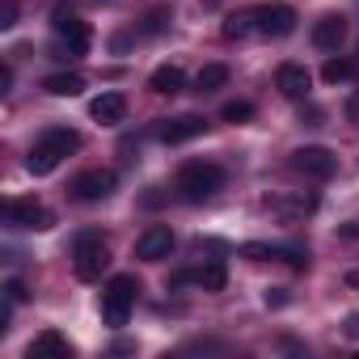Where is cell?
<instances>
[{"label":"cell","instance_id":"obj_1","mask_svg":"<svg viewBox=\"0 0 359 359\" xmlns=\"http://www.w3.org/2000/svg\"><path fill=\"white\" fill-rule=\"evenodd\" d=\"M224 182H229L224 165H216V161H187L182 169H177V177H173V191L187 203H208V199H216L224 191Z\"/></svg>","mask_w":359,"mask_h":359},{"label":"cell","instance_id":"obj_2","mask_svg":"<svg viewBox=\"0 0 359 359\" xmlns=\"http://www.w3.org/2000/svg\"><path fill=\"white\" fill-rule=\"evenodd\" d=\"M76 148H81V135H76L72 127H47V131L39 135V144L26 152V169H30L34 177H47V173H55L60 161L72 156Z\"/></svg>","mask_w":359,"mask_h":359},{"label":"cell","instance_id":"obj_3","mask_svg":"<svg viewBox=\"0 0 359 359\" xmlns=\"http://www.w3.org/2000/svg\"><path fill=\"white\" fill-rule=\"evenodd\" d=\"M51 30H55V51H60V60H81V55H89V47H93L89 22H81V18L68 13V9H55Z\"/></svg>","mask_w":359,"mask_h":359},{"label":"cell","instance_id":"obj_4","mask_svg":"<svg viewBox=\"0 0 359 359\" xmlns=\"http://www.w3.org/2000/svg\"><path fill=\"white\" fill-rule=\"evenodd\" d=\"M110 266V250H106V237L102 233H81L76 241H72V271H76V279L81 283H93V279H102V271Z\"/></svg>","mask_w":359,"mask_h":359},{"label":"cell","instance_id":"obj_5","mask_svg":"<svg viewBox=\"0 0 359 359\" xmlns=\"http://www.w3.org/2000/svg\"><path fill=\"white\" fill-rule=\"evenodd\" d=\"M135 292H140V279L135 275H114L106 287H102V321L110 330L127 325L131 309H135Z\"/></svg>","mask_w":359,"mask_h":359},{"label":"cell","instance_id":"obj_6","mask_svg":"<svg viewBox=\"0 0 359 359\" xmlns=\"http://www.w3.org/2000/svg\"><path fill=\"white\" fill-rule=\"evenodd\" d=\"M250 18H254V34H258V39H287V34L296 30V9L283 5V0H266V5H254Z\"/></svg>","mask_w":359,"mask_h":359},{"label":"cell","instance_id":"obj_7","mask_svg":"<svg viewBox=\"0 0 359 359\" xmlns=\"http://www.w3.org/2000/svg\"><path fill=\"white\" fill-rule=\"evenodd\" d=\"M114 187H118V173L114 169H81L68 182V195L81 199V203H102V199L114 195Z\"/></svg>","mask_w":359,"mask_h":359},{"label":"cell","instance_id":"obj_8","mask_svg":"<svg viewBox=\"0 0 359 359\" xmlns=\"http://www.w3.org/2000/svg\"><path fill=\"white\" fill-rule=\"evenodd\" d=\"M292 169L304 173V177H313V182H325V177L338 173V156L330 148H321V144H304V148L292 152Z\"/></svg>","mask_w":359,"mask_h":359},{"label":"cell","instance_id":"obj_9","mask_svg":"<svg viewBox=\"0 0 359 359\" xmlns=\"http://www.w3.org/2000/svg\"><path fill=\"white\" fill-rule=\"evenodd\" d=\"M5 224L30 229V233H47V229L55 224V216H51V208H43L39 199H9V203H5Z\"/></svg>","mask_w":359,"mask_h":359},{"label":"cell","instance_id":"obj_10","mask_svg":"<svg viewBox=\"0 0 359 359\" xmlns=\"http://www.w3.org/2000/svg\"><path fill=\"white\" fill-rule=\"evenodd\" d=\"M203 131H208L203 114H173V118H156V127H152V135L161 144H187V140H195Z\"/></svg>","mask_w":359,"mask_h":359},{"label":"cell","instance_id":"obj_11","mask_svg":"<svg viewBox=\"0 0 359 359\" xmlns=\"http://www.w3.org/2000/svg\"><path fill=\"white\" fill-rule=\"evenodd\" d=\"M173 254V229L169 224H148L140 237H135V258L144 262H161Z\"/></svg>","mask_w":359,"mask_h":359},{"label":"cell","instance_id":"obj_12","mask_svg":"<svg viewBox=\"0 0 359 359\" xmlns=\"http://www.w3.org/2000/svg\"><path fill=\"white\" fill-rule=\"evenodd\" d=\"M266 208L279 216V220H304V216H313L317 212V195L313 191H287V195H275V199H266Z\"/></svg>","mask_w":359,"mask_h":359},{"label":"cell","instance_id":"obj_13","mask_svg":"<svg viewBox=\"0 0 359 359\" xmlns=\"http://www.w3.org/2000/svg\"><path fill=\"white\" fill-rule=\"evenodd\" d=\"M275 89H279L283 97H292V102H304L309 89H313V72H309L304 64H279V68H275Z\"/></svg>","mask_w":359,"mask_h":359},{"label":"cell","instance_id":"obj_14","mask_svg":"<svg viewBox=\"0 0 359 359\" xmlns=\"http://www.w3.org/2000/svg\"><path fill=\"white\" fill-rule=\"evenodd\" d=\"M346 43V18L342 13H321L313 22V47L317 51H338Z\"/></svg>","mask_w":359,"mask_h":359},{"label":"cell","instance_id":"obj_15","mask_svg":"<svg viewBox=\"0 0 359 359\" xmlns=\"http://www.w3.org/2000/svg\"><path fill=\"white\" fill-rule=\"evenodd\" d=\"M241 258H250V262L283 258V262H292L296 271H300V266H309V250H300V245H262V241H250V245H241Z\"/></svg>","mask_w":359,"mask_h":359},{"label":"cell","instance_id":"obj_16","mask_svg":"<svg viewBox=\"0 0 359 359\" xmlns=\"http://www.w3.org/2000/svg\"><path fill=\"white\" fill-rule=\"evenodd\" d=\"M72 355V342L60 334V330H43L30 346H26V359H68Z\"/></svg>","mask_w":359,"mask_h":359},{"label":"cell","instance_id":"obj_17","mask_svg":"<svg viewBox=\"0 0 359 359\" xmlns=\"http://www.w3.org/2000/svg\"><path fill=\"white\" fill-rule=\"evenodd\" d=\"M89 114H93L97 123H106V127H118V123L127 118V97L110 89V93H102V97L89 102Z\"/></svg>","mask_w":359,"mask_h":359},{"label":"cell","instance_id":"obj_18","mask_svg":"<svg viewBox=\"0 0 359 359\" xmlns=\"http://www.w3.org/2000/svg\"><path fill=\"white\" fill-rule=\"evenodd\" d=\"M148 89L161 93V97H173V93H182V89H187V72L177 68V64H161V68L148 76Z\"/></svg>","mask_w":359,"mask_h":359},{"label":"cell","instance_id":"obj_19","mask_svg":"<svg viewBox=\"0 0 359 359\" xmlns=\"http://www.w3.org/2000/svg\"><path fill=\"white\" fill-rule=\"evenodd\" d=\"M43 89L51 97H76V93H85V76L81 72H51V76H43Z\"/></svg>","mask_w":359,"mask_h":359},{"label":"cell","instance_id":"obj_20","mask_svg":"<svg viewBox=\"0 0 359 359\" xmlns=\"http://www.w3.org/2000/svg\"><path fill=\"white\" fill-rule=\"evenodd\" d=\"M224 85H229V68H224V64H203L199 76H195V89H199V93H216V89H224Z\"/></svg>","mask_w":359,"mask_h":359},{"label":"cell","instance_id":"obj_21","mask_svg":"<svg viewBox=\"0 0 359 359\" xmlns=\"http://www.w3.org/2000/svg\"><path fill=\"white\" fill-rule=\"evenodd\" d=\"M203 292H224V283H229V271H224V262L216 258V262H208L203 271H199V279H195Z\"/></svg>","mask_w":359,"mask_h":359},{"label":"cell","instance_id":"obj_22","mask_svg":"<svg viewBox=\"0 0 359 359\" xmlns=\"http://www.w3.org/2000/svg\"><path fill=\"white\" fill-rule=\"evenodd\" d=\"M250 34H254V18H250V9L224 18V39H250Z\"/></svg>","mask_w":359,"mask_h":359},{"label":"cell","instance_id":"obj_23","mask_svg":"<svg viewBox=\"0 0 359 359\" xmlns=\"http://www.w3.org/2000/svg\"><path fill=\"white\" fill-rule=\"evenodd\" d=\"M351 76H355V64L351 60H325V68H321V81L325 85H342Z\"/></svg>","mask_w":359,"mask_h":359},{"label":"cell","instance_id":"obj_24","mask_svg":"<svg viewBox=\"0 0 359 359\" xmlns=\"http://www.w3.org/2000/svg\"><path fill=\"white\" fill-rule=\"evenodd\" d=\"M220 118L224 123H250L254 118V102H224L220 106Z\"/></svg>","mask_w":359,"mask_h":359},{"label":"cell","instance_id":"obj_25","mask_svg":"<svg viewBox=\"0 0 359 359\" xmlns=\"http://www.w3.org/2000/svg\"><path fill=\"white\" fill-rule=\"evenodd\" d=\"M18 26V0H0V30Z\"/></svg>","mask_w":359,"mask_h":359},{"label":"cell","instance_id":"obj_26","mask_svg":"<svg viewBox=\"0 0 359 359\" xmlns=\"http://www.w3.org/2000/svg\"><path fill=\"white\" fill-rule=\"evenodd\" d=\"M5 296H9L13 304H22V300H26L30 292H26V283H22V279H9V283H5Z\"/></svg>","mask_w":359,"mask_h":359},{"label":"cell","instance_id":"obj_27","mask_svg":"<svg viewBox=\"0 0 359 359\" xmlns=\"http://www.w3.org/2000/svg\"><path fill=\"white\" fill-rule=\"evenodd\" d=\"M165 22H169V13H165V9L148 13V26H144V34H156V30H165Z\"/></svg>","mask_w":359,"mask_h":359},{"label":"cell","instance_id":"obj_28","mask_svg":"<svg viewBox=\"0 0 359 359\" xmlns=\"http://www.w3.org/2000/svg\"><path fill=\"white\" fill-rule=\"evenodd\" d=\"M9 89H13V64L0 68V93H9Z\"/></svg>","mask_w":359,"mask_h":359},{"label":"cell","instance_id":"obj_29","mask_svg":"<svg viewBox=\"0 0 359 359\" xmlns=\"http://www.w3.org/2000/svg\"><path fill=\"white\" fill-rule=\"evenodd\" d=\"M346 118H351V123H359V93H351V97H346Z\"/></svg>","mask_w":359,"mask_h":359},{"label":"cell","instance_id":"obj_30","mask_svg":"<svg viewBox=\"0 0 359 359\" xmlns=\"http://www.w3.org/2000/svg\"><path fill=\"white\" fill-rule=\"evenodd\" d=\"M342 330H346V334H351V338H359V309H355V313H351V317H346V321H342Z\"/></svg>","mask_w":359,"mask_h":359},{"label":"cell","instance_id":"obj_31","mask_svg":"<svg viewBox=\"0 0 359 359\" xmlns=\"http://www.w3.org/2000/svg\"><path fill=\"white\" fill-rule=\"evenodd\" d=\"M266 304H287V296H283V292L275 287V292H266Z\"/></svg>","mask_w":359,"mask_h":359}]
</instances>
